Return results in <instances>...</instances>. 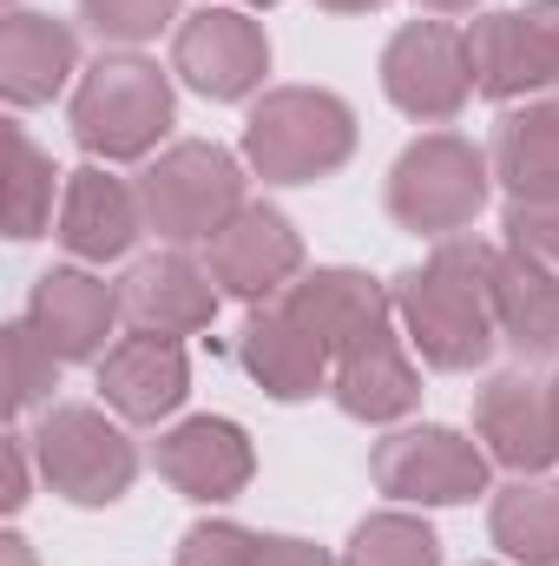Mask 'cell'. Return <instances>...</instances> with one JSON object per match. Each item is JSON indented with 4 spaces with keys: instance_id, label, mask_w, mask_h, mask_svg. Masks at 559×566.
<instances>
[{
    "instance_id": "23",
    "label": "cell",
    "mask_w": 559,
    "mask_h": 566,
    "mask_svg": "<svg viewBox=\"0 0 559 566\" xmlns=\"http://www.w3.org/2000/svg\"><path fill=\"white\" fill-rule=\"evenodd\" d=\"M461 40H467L474 93L514 106V99H527V93L547 86V73H540V60H534V40H527V20H520V13H481Z\"/></svg>"
},
{
    "instance_id": "31",
    "label": "cell",
    "mask_w": 559,
    "mask_h": 566,
    "mask_svg": "<svg viewBox=\"0 0 559 566\" xmlns=\"http://www.w3.org/2000/svg\"><path fill=\"white\" fill-rule=\"evenodd\" d=\"M520 20H527V40H534V60L547 73V86H559V0H534Z\"/></svg>"
},
{
    "instance_id": "34",
    "label": "cell",
    "mask_w": 559,
    "mask_h": 566,
    "mask_svg": "<svg viewBox=\"0 0 559 566\" xmlns=\"http://www.w3.org/2000/svg\"><path fill=\"white\" fill-rule=\"evenodd\" d=\"M0 566H33V554H27V541H20V534H7V541H0Z\"/></svg>"
},
{
    "instance_id": "24",
    "label": "cell",
    "mask_w": 559,
    "mask_h": 566,
    "mask_svg": "<svg viewBox=\"0 0 559 566\" xmlns=\"http://www.w3.org/2000/svg\"><path fill=\"white\" fill-rule=\"evenodd\" d=\"M487 527H494V547L520 566H559V481L520 474L514 488L494 494Z\"/></svg>"
},
{
    "instance_id": "14",
    "label": "cell",
    "mask_w": 559,
    "mask_h": 566,
    "mask_svg": "<svg viewBox=\"0 0 559 566\" xmlns=\"http://www.w3.org/2000/svg\"><path fill=\"white\" fill-rule=\"evenodd\" d=\"M211 271L191 264L184 251H165V258H145L126 271L119 283V316L145 329V336H191L218 316V290Z\"/></svg>"
},
{
    "instance_id": "28",
    "label": "cell",
    "mask_w": 559,
    "mask_h": 566,
    "mask_svg": "<svg viewBox=\"0 0 559 566\" xmlns=\"http://www.w3.org/2000/svg\"><path fill=\"white\" fill-rule=\"evenodd\" d=\"M80 20H86L99 40L139 46V40H158V33L178 20V0H80Z\"/></svg>"
},
{
    "instance_id": "8",
    "label": "cell",
    "mask_w": 559,
    "mask_h": 566,
    "mask_svg": "<svg viewBox=\"0 0 559 566\" xmlns=\"http://www.w3.org/2000/svg\"><path fill=\"white\" fill-rule=\"evenodd\" d=\"M382 93L421 119V126H441L467 106L474 93V73H467V40L447 27V20H409L389 53H382Z\"/></svg>"
},
{
    "instance_id": "30",
    "label": "cell",
    "mask_w": 559,
    "mask_h": 566,
    "mask_svg": "<svg viewBox=\"0 0 559 566\" xmlns=\"http://www.w3.org/2000/svg\"><path fill=\"white\" fill-rule=\"evenodd\" d=\"M264 534L238 527V521H198L184 541H178V566H257Z\"/></svg>"
},
{
    "instance_id": "32",
    "label": "cell",
    "mask_w": 559,
    "mask_h": 566,
    "mask_svg": "<svg viewBox=\"0 0 559 566\" xmlns=\"http://www.w3.org/2000/svg\"><path fill=\"white\" fill-rule=\"evenodd\" d=\"M257 566H336L323 547H309V541H289V534H264V547H257Z\"/></svg>"
},
{
    "instance_id": "16",
    "label": "cell",
    "mask_w": 559,
    "mask_h": 566,
    "mask_svg": "<svg viewBox=\"0 0 559 566\" xmlns=\"http://www.w3.org/2000/svg\"><path fill=\"white\" fill-rule=\"evenodd\" d=\"M145 231L139 211V185L113 178L106 165H80L66 178V205H60V244L86 264H106V258H126L133 238Z\"/></svg>"
},
{
    "instance_id": "5",
    "label": "cell",
    "mask_w": 559,
    "mask_h": 566,
    "mask_svg": "<svg viewBox=\"0 0 559 566\" xmlns=\"http://www.w3.org/2000/svg\"><path fill=\"white\" fill-rule=\"evenodd\" d=\"M165 133H171V80L151 60L113 53V60H99L80 80V93H73V139L93 158H145Z\"/></svg>"
},
{
    "instance_id": "20",
    "label": "cell",
    "mask_w": 559,
    "mask_h": 566,
    "mask_svg": "<svg viewBox=\"0 0 559 566\" xmlns=\"http://www.w3.org/2000/svg\"><path fill=\"white\" fill-rule=\"evenodd\" d=\"M80 66V40L66 20L53 13H7L0 27V93L7 106H40L66 86V73Z\"/></svg>"
},
{
    "instance_id": "36",
    "label": "cell",
    "mask_w": 559,
    "mask_h": 566,
    "mask_svg": "<svg viewBox=\"0 0 559 566\" xmlns=\"http://www.w3.org/2000/svg\"><path fill=\"white\" fill-rule=\"evenodd\" d=\"M421 7H434V13H467L474 0H421Z\"/></svg>"
},
{
    "instance_id": "27",
    "label": "cell",
    "mask_w": 559,
    "mask_h": 566,
    "mask_svg": "<svg viewBox=\"0 0 559 566\" xmlns=\"http://www.w3.org/2000/svg\"><path fill=\"white\" fill-rule=\"evenodd\" d=\"M60 382V356L46 349V336L20 316L7 323V409L27 416L33 402H46V389Z\"/></svg>"
},
{
    "instance_id": "21",
    "label": "cell",
    "mask_w": 559,
    "mask_h": 566,
    "mask_svg": "<svg viewBox=\"0 0 559 566\" xmlns=\"http://www.w3.org/2000/svg\"><path fill=\"white\" fill-rule=\"evenodd\" d=\"M494 316H500V336L527 363L559 356V271L507 244L494 258Z\"/></svg>"
},
{
    "instance_id": "26",
    "label": "cell",
    "mask_w": 559,
    "mask_h": 566,
    "mask_svg": "<svg viewBox=\"0 0 559 566\" xmlns=\"http://www.w3.org/2000/svg\"><path fill=\"white\" fill-rule=\"evenodd\" d=\"M342 566H441V541L415 514H376L356 527Z\"/></svg>"
},
{
    "instance_id": "35",
    "label": "cell",
    "mask_w": 559,
    "mask_h": 566,
    "mask_svg": "<svg viewBox=\"0 0 559 566\" xmlns=\"http://www.w3.org/2000/svg\"><path fill=\"white\" fill-rule=\"evenodd\" d=\"M316 7H329V13H376L382 0H316Z\"/></svg>"
},
{
    "instance_id": "6",
    "label": "cell",
    "mask_w": 559,
    "mask_h": 566,
    "mask_svg": "<svg viewBox=\"0 0 559 566\" xmlns=\"http://www.w3.org/2000/svg\"><path fill=\"white\" fill-rule=\"evenodd\" d=\"M33 454H40V474L53 481V494L80 501V507H113L139 481V448L93 402L46 409V422L33 434Z\"/></svg>"
},
{
    "instance_id": "17",
    "label": "cell",
    "mask_w": 559,
    "mask_h": 566,
    "mask_svg": "<svg viewBox=\"0 0 559 566\" xmlns=\"http://www.w3.org/2000/svg\"><path fill=\"white\" fill-rule=\"evenodd\" d=\"M238 363L251 369V382L277 402H303L316 389H329V349L283 310V303H257L244 336H238Z\"/></svg>"
},
{
    "instance_id": "19",
    "label": "cell",
    "mask_w": 559,
    "mask_h": 566,
    "mask_svg": "<svg viewBox=\"0 0 559 566\" xmlns=\"http://www.w3.org/2000/svg\"><path fill=\"white\" fill-rule=\"evenodd\" d=\"M329 396L356 422H395V416H409L421 402V376H415V363H409V349L395 343V329H376L369 343H356L349 356H336Z\"/></svg>"
},
{
    "instance_id": "3",
    "label": "cell",
    "mask_w": 559,
    "mask_h": 566,
    "mask_svg": "<svg viewBox=\"0 0 559 566\" xmlns=\"http://www.w3.org/2000/svg\"><path fill=\"white\" fill-rule=\"evenodd\" d=\"M139 211L145 231H158L171 244H198V238L211 244L244 211V171L224 145L184 139L139 171Z\"/></svg>"
},
{
    "instance_id": "2",
    "label": "cell",
    "mask_w": 559,
    "mask_h": 566,
    "mask_svg": "<svg viewBox=\"0 0 559 566\" xmlns=\"http://www.w3.org/2000/svg\"><path fill=\"white\" fill-rule=\"evenodd\" d=\"M356 151V113L323 86H277L244 119V158L271 185H309L349 165Z\"/></svg>"
},
{
    "instance_id": "1",
    "label": "cell",
    "mask_w": 559,
    "mask_h": 566,
    "mask_svg": "<svg viewBox=\"0 0 559 566\" xmlns=\"http://www.w3.org/2000/svg\"><path fill=\"white\" fill-rule=\"evenodd\" d=\"M494 244L481 238H441L434 258L395 277V316L421 349L428 369H481L500 343V316H494Z\"/></svg>"
},
{
    "instance_id": "4",
    "label": "cell",
    "mask_w": 559,
    "mask_h": 566,
    "mask_svg": "<svg viewBox=\"0 0 559 566\" xmlns=\"http://www.w3.org/2000/svg\"><path fill=\"white\" fill-rule=\"evenodd\" d=\"M487 151L461 133H428L415 139L395 171H389V218L402 231H428V238H447V231H467L487 205Z\"/></svg>"
},
{
    "instance_id": "12",
    "label": "cell",
    "mask_w": 559,
    "mask_h": 566,
    "mask_svg": "<svg viewBox=\"0 0 559 566\" xmlns=\"http://www.w3.org/2000/svg\"><path fill=\"white\" fill-rule=\"evenodd\" d=\"M158 474L184 494V501H238L257 474L251 434L224 416H191L158 441Z\"/></svg>"
},
{
    "instance_id": "22",
    "label": "cell",
    "mask_w": 559,
    "mask_h": 566,
    "mask_svg": "<svg viewBox=\"0 0 559 566\" xmlns=\"http://www.w3.org/2000/svg\"><path fill=\"white\" fill-rule=\"evenodd\" d=\"M487 165H494V178H500L514 198L559 191V99H540V106H514V113H500Z\"/></svg>"
},
{
    "instance_id": "29",
    "label": "cell",
    "mask_w": 559,
    "mask_h": 566,
    "mask_svg": "<svg viewBox=\"0 0 559 566\" xmlns=\"http://www.w3.org/2000/svg\"><path fill=\"white\" fill-rule=\"evenodd\" d=\"M507 244L540 258L559 271V191H534V198H507Z\"/></svg>"
},
{
    "instance_id": "38",
    "label": "cell",
    "mask_w": 559,
    "mask_h": 566,
    "mask_svg": "<svg viewBox=\"0 0 559 566\" xmlns=\"http://www.w3.org/2000/svg\"><path fill=\"white\" fill-rule=\"evenodd\" d=\"M251 7H277V0H251Z\"/></svg>"
},
{
    "instance_id": "11",
    "label": "cell",
    "mask_w": 559,
    "mask_h": 566,
    "mask_svg": "<svg viewBox=\"0 0 559 566\" xmlns=\"http://www.w3.org/2000/svg\"><path fill=\"white\" fill-rule=\"evenodd\" d=\"M303 271V238L296 224L271 211V205H244L218 238H211V277L224 296H244V303H264L289 290V277Z\"/></svg>"
},
{
    "instance_id": "10",
    "label": "cell",
    "mask_w": 559,
    "mask_h": 566,
    "mask_svg": "<svg viewBox=\"0 0 559 566\" xmlns=\"http://www.w3.org/2000/svg\"><path fill=\"white\" fill-rule=\"evenodd\" d=\"M474 434L487 441V454L514 474H547L559 461V409L553 382L534 376H494L474 402Z\"/></svg>"
},
{
    "instance_id": "33",
    "label": "cell",
    "mask_w": 559,
    "mask_h": 566,
    "mask_svg": "<svg viewBox=\"0 0 559 566\" xmlns=\"http://www.w3.org/2000/svg\"><path fill=\"white\" fill-rule=\"evenodd\" d=\"M27 448H33L27 434H7V494H0L7 507H20V501H27Z\"/></svg>"
},
{
    "instance_id": "18",
    "label": "cell",
    "mask_w": 559,
    "mask_h": 566,
    "mask_svg": "<svg viewBox=\"0 0 559 566\" xmlns=\"http://www.w3.org/2000/svg\"><path fill=\"white\" fill-rule=\"evenodd\" d=\"M113 316H119V290H106L86 271H46L33 283V303H27V323L46 336V349L60 363H93L106 349Z\"/></svg>"
},
{
    "instance_id": "7",
    "label": "cell",
    "mask_w": 559,
    "mask_h": 566,
    "mask_svg": "<svg viewBox=\"0 0 559 566\" xmlns=\"http://www.w3.org/2000/svg\"><path fill=\"white\" fill-rule=\"evenodd\" d=\"M376 488L415 507H461L487 494V448H474L454 428H402L376 448Z\"/></svg>"
},
{
    "instance_id": "9",
    "label": "cell",
    "mask_w": 559,
    "mask_h": 566,
    "mask_svg": "<svg viewBox=\"0 0 559 566\" xmlns=\"http://www.w3.org/2000/svg\"><path fill=\"white\" fill-rule=\"evenodd\" d=\"M171 73L204 99H251L271 73V40L251 13L204 7L171 40Z\"/></svg>"
},
{
    "instance_id": "13",
    "label": "cell",
    "mask_w": 559,
    "mask_h": 566,
    "mask_svg": "<svg viewBox=\"0 0 559 566\" xmlns=\"http://www.w3.org/2000/svg\"><path fill=\"white\" fill-rule=\"evenodd\" d=\"M283 310L329 349V356H349L356 343H369L376 329H389V310H395V290H382L362 271H309L303 283L283 290Z\"/></svg>"
},
{
    "instance_id": "37",
    "label": "cell",
    "mask_w": 559,
    "mask_h": 566,
    "mask_svg": "<svg viewBox=\"0 0 559 566\" xmlns=\"http://www.w3.org/2000/svg\"><path fill=\"white\" fill-rule=\"evenodd\" d=\"M553 409H559V376H553Z\"/></svg>"
},
{
    "instance_id": "15",
    "label": "cell",
    "mask_w": 559,
    "mask_h": 566,
    "mask_svg": "<svg viewBox=\"0 0 559 566\" xmlns=\"http://www.w3.org/2000/svg\"><path fill=\"white\" fill-rule=\"evenodd\" d=\"M99 396L126 416V422H165L184 396H191V363L178 349V336H126L106 349L99 363Z\"/></svg>"
},
{
    "instance_id": "25",
    "label": "cell",
    "mask_w": 559,
    "mask_h": 566,
    "mask_svg": "<svg viewBox=\"0 0 559 566\" xmlns=\"http://www.w3.org/2000/svg\"><path fill=\"white\" fill-rule=\"evenodd\" d=\"M7 158H13V178H7V231L13 238H40L46 218H53V158L27 139L20 126L7 133Z\"/></svg>"
}]
</instances>
